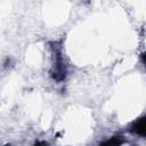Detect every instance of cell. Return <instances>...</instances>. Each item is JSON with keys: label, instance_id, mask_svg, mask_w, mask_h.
Segmentation results:
<instances>
[{"label": "cell", "instance_id": "cell-1", "mask_svg": "<svg viewBox=\"0 0 146 146\" xmlns=\"http://www.w3.org/2000/svg\"><path fill=\"white\" fill-rule=\"evenodd\" d=\"M51 51H52V64H51L50 75L55 81L62 82L65 80L67 73L66 64L62 52V47L58 46L56 42H54L51 46Z\"/></svg>", "mask_w": 146, "mask_h": 146}, {"label": "cell", "instance_id": "cell-2", "mask_svg": "<svg viewBox=\"0 0 146 146\" xmlns=\"http://www.w3.org/2000/svg\"><path fill=\"white\" fill-rule=\"evenodd\" d=\"M130 131L137 136L140 137H145L146 133V119L145 116H141L139 119H137L130 127Z\"/></svg>", "mask_w": 146, "mask_h": 146}, {"label": "cell", "instance_id": "cell-3", "mask_svg": "<svg viewBox=\"0 0 146 146\" xmlns=\"http://www.w3.org/2000/svg\"><path fill=\"white\" fill-rule=\"evenodd\" d=\"M124 141H125V139L123 136L116 135V136H113L110 139L103 141L102 144H99V146H121L122 144H124Z\"/></svg>", "mask_w": 146, "mask_h": 146}]
</instances>
